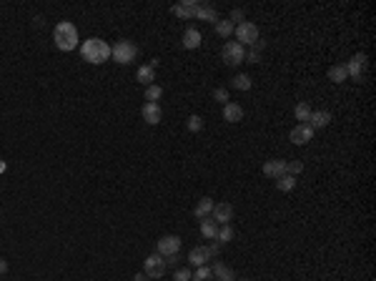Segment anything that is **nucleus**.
<instances>
[{"label":"nucleus","mask_w":376,"mask_h":281,"mask_svg":"<svg viewBox=\"0 0 376 281\" xmlns=\"http://www.w3.org/2000/svg\"><path fill=\"white\" fill-rule=\"evenodd\" d=\"M53 40H55V48L63 50V53H71L78 48V28L71 23V20H60L53 30Z\"/></svg>","instance_id":"obj_1"},{"label":"nucleus","mask_w":376,"mask_h":281,"mask_svg":"<svg viewBox=\"0 0 376 281\" xmlns=\"http://www.w3.org/2000/svg\"><path fill=\"white\" fill-rule=\"evenodd\" d=\"M81 55H83V60L93 63V66L106 63V60L111 58V45L100 38H88L83 45H81Z\"/></svg>","instance_id":"obj_2"},{"label":"nucleus","mask_w":376,"mask_h":281,"mask_svg":"<svg viewBox=\"0 0 376 281\" xmlns=\"http://www.w3.org/2000/svg\"><path fill=\"white\" fill-rule=\"evenodd\" d=\"M111 58L116 63H121V66H130L138 58V48L130 40H118L116 45H111Z\"/></svg>","instance_id":"obj_3"},{"label":"nucleus","mask_w":376,"mask_h":281,"mask_svg":"<svg viewBox=\"0 0 376 281\" xmlns=\"http://www.w3.org/2000/svg\"><path fill=\"white\" fill-rule=\"evenodd\" d=\"M221 55H223V63L226 66H241V63H246V48L238 40H228L223 45Z\"/></svg>","instance_id":"obj_4"},{"label":"nucleus","mask_w":376,"mask_h":281,"mask_svg":"<svg viewBox=\"0 0 376 281\" xmlns=\"http://www.w3.org/2000/svg\"><path fill=\"white\" fill-rule=\"evenodd\" d=\"M166 259L161 256V254H151V256H146V261H143V274L148 276V279H161L163 274H166Z\"/></svg>","instance_id":"obj_5"},{"label":"nucleus","mask_w":376,"mask_h":281,"mask_svg":"<svg viewBox=\"0 0 376 281\" xmlns=\"http://www.w3.org/2000/svg\"><path fill=\"white\" fill-rule=\"evenodd\" d=\"M233 33H236V38H238V43L246 48V45H253L256 40L261 38L258 36V28H256V23H251V20H244L241 25H236L233 28Z\"/></svg>","instance_id":"obj_6"},{"label":"nucleus","mask_w":376,"mask_h":281,"mask_svg":"<svg viewBox=\"0 0 376 281\" xmlns=\"http://www.w3.org/2000/svg\"><path fill=\"white\" fill-rule=\"evenodd\" d=\"M311 138H314V128L309 123L293 126L291 133H289V141H291L293 146H306V143H311Z\"/></svg>","instance_id":"obj_7"},{"label":"nucleus","mask_w":376,"mask_h":281,"mask_svg":"<svg viewBox=\"0 0 376 281\" xmlns=\"http://www.w3.org/2000/svg\"><path fill=\"white\" fill-rule=\"evenodd\" d=\"M211 218L218 224V226H223V224H228L231 218H233V206L228 203V201H221V203H213V211H211Z\"/></svg>","instance_id":"obj_8"},{"label":"nucleus","mask_w":376,"mask_h":281,"mask_svg":"<svg viewBox=\"0 0 376 281\" xmlns=\"http://www.w3.org/2000/svg\"><path fill=\"white\" fill-rule=\"evenodd\" d=\"M156 248H158V254H161L163 259H166V256H173V254L181 251V236H173V234L161 236V241L156 243Z\"/></svg>","instance_id":"obj_9"},{"label":"nucleus","mask_w":376,"mask_h":281,"mask_svg":"<svg viewBox=\"0 0 376 281\" xmlns=\"http://www.w3.org/2000/svg\"><path fill=\"white\" fill-rule=\"evenodd\" d=\"M364 71H366V55H364V53H356V55L346 63V73L354 80H361Z\"/></svg>","instance_id":"obj_10"},{"label":"nucleus","mask_w":376,"mask_h":281,"mask_svg":"<svg viewBox=\"0 0 376 281\" xmlns=\"http://www.w3.org/2000/svg\"><path fill=\"white\" fill-rule=\"evenodd\" d=\"M196 10H198V3H193V0H186V3H178V5L170 8V13H173L176 18H181V20L196 18Z\"/></svg>","instance_id":"obj_11"},{"label":"nucleus","mask_w":376,"mask_h":281,"mask_svg":"<svg viewBox=\"0 0 376 281\" xmlns=\"http://www.w3.org/2000/svg\"><path fill=\"white\" fill-rule=\"evenodd\" d=\"M141 116H143V120H146L148 126H156V123H161V118H163V111H161L158 103H146V106L141 108Z\"/></svg>","instance_id":"obj_12"},{"label":"nucleus","mask_w":376,"mask_h":281,"mask_svg":"<svg viewBox=\"0 0 376 281\" xmlns=\"http://www.w3.org/2000/svg\"><path fill=\"white\" fill-rule=\"evenodd\" d=\"M284 173H286V161L271 159L263 163V176H268V178H281Z\"/></svg>","instance_id":"obj_13"},{"label":"nucleus","mask_w":376,"mask_h":281,"mask_svg":"<svg viewBox=\"0 0 376 281\" xmlns=\"http://www.w3.org/2000/svg\"><path fill=\"white\" fill-rule=\"evenodd\" d=\"M201 43H203V36H201V30H196V28H186V33H183V40H181V45H183L186 50H196V48H201Z\"/></svg>","instance_id":"obj_14"},{"label":"nucleus","mask_w":376,"mask_h":281,"mask_svg":"<svg viewBox=\"0 0 376 281\" xmlns=\"http://www.w3.org/2000/svg\"><path fill=\"white\" fill-rule=\"evenodd\" d=\"M223 120H228V123H241L244 120V108H241V103H226L223 106Z\"/></svg>","instance_id":"obj_15"},{"label":"nucleus","mask_w":376,"mask_h":281,"mask_svg":"<svg viewBox=\"0 0 376 281\" xmlns=\"http://www.w3.org/2000/svg\"><path fill=\"white\" fill-rule=\"evenodd\" d=\"M211 274H213V279H218V281H236L233 269L223 266L221 261H213V266H211Z\"/></svg>","instance_id":"obj_16"},{"label":"nucleus","mask_w":376,"mask_h":281,"mask_svg":"<svg viewBox=\"0 0 376 281\" xmlns=\"http://www.w3.org/2000/svg\"><path fill=\"white\" fill-rule=\"evenodd\" d=\"M331 123V113L329 111H311V116H309V126L316 131V128H326Z\"/></svg>","instance_id":"obj_17"},{"label":"nucleus","mask_w":376,"mask_h":281,"mask_svg":"<svg viewBox=\"0 0 376 281\" xmlns=\"http://www.w3.org/2000/svg\"><path fill=\"white\" fill-rule=\"evenodd\" d=\"M209 251H206V246H196V248H191V254H188V261L193 264V266H206V261H209Z\"/></svg>","instance_id":"obj_18"},{"label":"nucleus","mask_w":376,"mask_h":281,"mask_svg":"<svg viewBox=\"0 0 376 281\" xmlns=\"http://www.w3.org/2000/svg\"><path fill=\"white\" fill-rule=\"evenodd\" d=\"M211 211H213V199H201L198 203H196V208H193V216L201 221V218H209L211 216Z\"/></svg>","instance_id":"obj_19"},{"label":"nucleus","mask_w":376,"mask_h":281,"mask_svg":"<svg viewBox=\"0 0 376 281\" xmlns=\"http://www.w3.org/2000/svg\"><path fill=\"white\" fill-rule=\"evenodd\" d=\"M196 18L198 20H209V23H218V13L211 8V5H198V10H196Z\"/></svg>","instance_id":"obj_20"},{"label":"nucleus","mask_w":376,"mask_h":281,"mask_svg":"<svg viewBox=\"0 0 376 281\" xmlns=\"http://www.w3.org/2000/svg\"><path fill=\"white\" fill-rule=\"evenodd\" d=\"M216 231H218V224L213 218H201V234H203V239L213 241L216 239Z\"/></svg>","instance_id":"obj_21"},{"label":"nucleus","mask_w":376,"mask_h":281,"mask_svg":"<svg viewBox=\"0 0 376 281\" xmlns=\"http://www.w3.org/2000/svg\"><path fill=\"white\" fill-rule=\"evenodd\" d=\"M276 189L281 191V194H289L296 189V176H289V173H284L281 178H276Z\"/></svg>","instance_id":"obj_22"},{"label":"nucleus","mask_w":376,"mask_h":281,"mask_svg":"<svg viewBox=\"0 0 376 281\" xmlns=\"http://www.w3.org/2000/svg\"><path fill=\"white\" fill-rule=\"evenodd\" d=\"M135 78L148 88V85H153V80H156V71H153V68H148V66H141V68H138V73H135Z\"/></svg>","instance_id":"obj_23"},{"label":"nucleus","mask_w":376,"mask_h":281,"mask_svg":"<svg viewBox=\"0 0 376 281\" xmlns=\"http://www.w3.org/2000/svg\"><path fill=\"white\" fill-rule=\"evenodd\" d=\"M346 78H349L346 66H341V63H338V66H331V68H329V80H331V83H344Z\"/></svg>","instance_id":"obj_24"},{"label":"nucleus","mask_w":376,"mask_h":281,"mask_svg":"<svg viewBox=\"0 0 376 281\" xmlns=\"http://www.w3.org/2000/svg\"><path fill=\"white\" fill-rule=\"evenodd\" d=\"M231 239H233V229H231V224H223V226H218V231H216V239H213V241H218V243L223 246V243H228Z\"/></svg>","instance_id":"obj_25"},{"label":"nucleus","mask_w":376,"mask_h":281,"mask_svg":"<svg viewBox=\"0 0 376 281\" xmlns=\"http://www.w3.org/2000/svg\"><path fill=\"white\" fill-rule=\"evenodd\" d=\"M213 28H216V33H218L221 38H231V36H233V28H236V25H233L231 20H218V23H216Z\"/></svg>","instance_id":"obj_26"},{"label":"nucleus","mask_w":376,"mask_h":281,"mask_svg":"<svg viewBox=\"0 0 376 281\" xmlns=\"http://www.w3.org/2000/svg\"><path fill=\"white\" fill-rule=\"evenodd\" d=\"M231 85H233L236 90H249V88H251V76L238 73V76H233V78H231Z\"/></svg>","instance_id":"obj_27"},{"label":"nucleus","mask_w":376,"mask_h":281,"mask_svg":"<svg viewBox=\"0 0 376 281\" xmlns=\"http://www.w3.org/2000/svg\"><path fill=\"white\" fill-rule=\"evenodd\" d=\"M293 116L298 123H309V116H311V108H309V103H298L296 108H293Z\"/></svg>","instance_id":"obj_28"},{"label":"nucleus","mask_w":376,"mask_h":281,"mask_svg":"<svg viewBox=\"0 0 376 281\" xmlns=\"http://www.w3.org/2000/svg\"><path fill=\"white\" fill-rule=\"evenodd\" d=\"M161 96H163V88H161V85H156V83H153V85H148V88H146V101H148V103H156Z\"/></svg>","instance_id":"obj_29"},{"label":"nucleus","mask_w":376,"mask_h":281,"mask_svg":"<svg viewBox=\"0 0 376 281\" xmlns=\"http://www.w3.org/2000/svg\"><path fill=\"white\" fill-rule=\"evenodd\" d=\"M188 131H191V133H198V131H203V118L193 113V116L188 118Z\"/></svg>","instance_id":"obj_30"},{"label":"nucleus","mask_w":376,"mask_h":281,"mask_svg":"<svg viewBox=\"0 0 376 281\" xmlns=\"http://www.w3.org/2000/svg\"><path fill=\"white\" fill-rule=\"evenodd\" d=\"M303 171V163L301 161H286V173L289 176H298Z\"/></svg>","instance_id":"obj_31"},{"label":"nucleus","mask_w":376,"mask_h":281,"mask_svg":"<svg viewBox=\"0 0 376 281\" xmlns=\"http://www.w3.org/2000/svg\"><path fill=\"white\" fill-rule=\"evenodd\" d=\"M191 279H213L211 266H196V274H191Z\"/></svg>","instance_id":"obj_32"},{"label":"nucleus","mask_w":376,"mask_h":281,"mask_svg":"<svg viewBox=\"0 0 376 281\" xmlns=\"http://www.w3.org/2000/svg\"><path fill=\"white\" fill-rule=\"evenodd\" d=\"M213 98L226 106V103H228V90H226V88H216V90H213Z\"/></svg>","instance_id":"obj_33"},{"label":"nucleus","mask_w":376,"mask_h":281,"mask_svg":"<svg viewBox=\"0 0 376 281\" xmlns=\"http://www.w3.org/2000/svg\"><path fill=\"white\" fill-rule=\"evenodd\" d=\"M244 18H246V13H244V10H238V8H236V10H231V18H228V20H231V23H233V25H236V23H238V25H241V23H244Z\"/></svg>","instance_id":"obj_34"},{"label":"nucleus","mask_w":376,"mask_h":281,"mask_svg":"<svg viewBox=\"0 0 376 281\" xmlns=\"http://www.w3.org/2000/svg\"><path fill=\"white\" fill-rule=\"evenodd\" d=\"M173 279L176 281H191V271H188V269H178V271L173 274Z\"/></svg>","instance_id":"obj_35"},{"label":"nucleus","mask_w":376,"mask_h":281,"mask_svg":"<svg viewBox=\"0 0 376 281\" xmlns=\"http://www.w3.org/2000/svg\"><path fill=\"white\" fill-rule=\"evenodd\" d=\"M246 63H261V53L258 50H246Z\"/></svg>","instance_id":"obj_36"},{"label":"nucleus","mask_w":376,"mask_h":281,"mask_svg":"<svg viewBox=\"0 0 376 281\" xmlns=\"http://www.w3.org/2000/svg\"><path fill=\"white\" fill-rule=\"evenodd\" d=\"M206 251H209L211 259H216V256H218V251H221V243H218V241H213V243H209V246H206Z\"/></svg>","instance_id":"obj_37"},{"label":"nucleus","mask_w":376,"mask_h":281,"mask_svg":"<svg viewBox=\"0 0 376 281\" xmlns=\"http://www.w3.org/2000/svg\"><path fill=\"white\" fill-rule=\"evenodd\" d=\"M263 48H266V40H263V38H258L256 43H253V45H251V50H258V53H261Z\"/></svg>","instance_id":"obj_38"},{"label":"nucleus","mask_w":376,"mask_h":281,"mask_svg":"<svg viewBox=\"0 0 376 281\" xmlns=\"http://www.w3.org/2000/svg\"><path fill=\"white\" fill-rule=\"evenodd\" d=\"M158 66H161V58H153V60H151V63H148V68H153V71H156V68H158Z\"/></svg>","instance_id":"obj_39"},{"label":"nucleus","mask_w":376,"mask_h":281,"mask_svg":"<svg viewBox=\"0 0 376 281\" xmlns=\"http://www.w3.org/2000/svg\"><path fill=\"white\" fill-rule=\"evenodd\" d=\"M8 271V261L5 259H0V274H5Z\"/></svg>","instance_id":"obj_40"},{"label":"nucleus","mask_w":376,"mask_h":281,"mask_svg":"<svg viewBox=\"0 0 376 281\" xmlns=\"http://www.w3.org/2000/svg\"><path fill=\"white\" fill-rule=\"evenodd\" d=\"M133 281H151V279H148L146 274H135V276H133Z\"/></svg>","instance_id":"obj_41"},{"label":"nucleus","mask_w":376,"mask_h":281,"mask_svg":"<svg viewBox=\"0 0 376 281\" xmlns=\"http://www.w3.org/2000/svg\"><path fill=\"white\" fill-rule=\"evenodd\" d=\"M5 168H8V166H5V161H0V173H3Z\"/></svg>","instance_id":"obj_42"},{"label":"nucleus","mask_w":376,"mask_h":281,"mask_svg":"<svg viewBox=\"0 0 376 281\" xmlns=\"http://www.w3.org/2000/svg\"><path fill=\"white\" fill-rule=\"evenodd\" d=\"M191 281H211V279H191Z\"/></svg>","instance_id":"obj_43"},{"label":"nucleus","mask_w":376,"mask_h":281,"mask_svg":"<svg viewBox=\"0 0 376 281\" xmlns=\"http://www.w3.org/2000/svg\"><path fill=\"white\" fill-rule=\"evenodd\" d=\"M241 281H251V279H241Z\"/></svg>","instance_id":"obj_44"}]
</instances>
